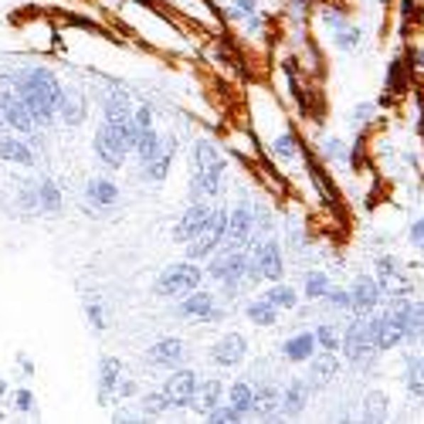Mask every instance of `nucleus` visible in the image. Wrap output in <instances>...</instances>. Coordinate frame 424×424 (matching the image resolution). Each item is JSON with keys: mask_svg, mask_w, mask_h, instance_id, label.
<instances>
[{"mask_svg": "<svg viewBox=\"0 0 424 424\" xmlns=\"http://www.w3.org/2000/svg\"><path fill=\"white\" fill-rule=\"evenodd\" d=\"M119 374H122V364L116 357H102L99 360V404L112 401V391L119 387Z\"/></svg>", "mask_w": 424, "mask_h": 424, "instance_id": "nucleus-26", "label": "nucleus"}, {"mask_svg": "<svg viewBox=\"0 0 424 424\" xmlns=\"http://www.w3.org/2000/svg\"><path fill=\"white\" fill-rule=\"evenodd\" d=\"M408 238H411V241H414V244H418V248H421V255H424V217H421V221H418V224H411Z\"/></svg>", "mask_w": 424, "mask_h": 424, "instance_id": "nucleus-49", "label": "nucleus"}, {"mask_svg": "<svg viewBox=\"0 0 424 424\" xmlns=\"http://www.w3.org/2000/svg\"><path fill=\"white\" fill-rule=\"evenodd\" d=\"M116 391H119L122 401H133V397L139 394V384H136V380H119V387H116Z\"/></svg>", "mask_w": 424, "mask_h": 424, "instance_id": "nucleus-46", "label": "nucleus"}, {"mask_svg": "<svg viewBox=\"0 0 424 424\" xmlns=\"http://www.w3.org/2000/svg\"><path fill=\"white\" fill-rule=\"evenodd\" d=\"M312 336H316V347L319 349H330V353H336V349H339V330H336V326H330V322L316 326V330H312Z\"/></svg>", "mask_w": 424, "mask_h": 424, "instance_id": "nucleus-37", "label": "nucleus"}, {"mask_svg": "<svg viewBox=\"0 0 424 424\" xmlns=\"http://www.w3.org/2000/svg\"><path fill=\"white\" fill-rule=\"evenodd\" d=\"M7 133H11V122H7V112L0 106V136H7Z\"/></svg>", "mask_w": 424, "mask_h": 424, "instance_id": "nucleus-52", "label": "nucleus"}, {"mask_svg": "<svg viewBox=\"0 0 424 424\" xmlns=\"http://www.w3.org/2000/svg\"><path fill=\"white\" fill-rule=\"evenodd\" d=\"M224 234H227V211L224 207H214L211 217H207V224L187 241V258H190V261L211 258L217 248H224Z\"/></svg>", "mask_w": 424, "mask_h": 424, "instance_id": "nucleus-6", "label": "nucleus"}, {"mask_svg": "<svg viewBox=\"0 0 424 424\" xmlns=\"http://www.w3.org/2000/svg\"><path fill=\"white\" fill-rule=\"evenodd\" d=\"M377 286H380V295H384V299H391V303L411 295V282L397 272V261L391 255H380L377 258Z\"/></svg>", "mask_w": 424, "mask_h": 424, "instance_id": "nucleus-15", "label": "nucleus"}, {"mask_svg": "<svg viewBox=\"0 0 424 424\" xmlns=\"http://www.w3.org/2000/svg\"><path fill=\"white\" fill-rule=\"evenodd\" d=\"M387 309H391L394 322L401 326L404 343H418V339H424V303H414L411 295H404V299H394Z\"/></svg>", "mask_w": 424, "mask_h": 424, "instance_id": "nucleus-12", "label": "nucleus"}, {"mask_svg": "<svg viewBox=\"0 0 424 424\" xmlns=\"http://www.w3.org/2000/svg\"><path fill=\"white\" fill-rule=\"evenodd\" d=\"M85 316H89V322H92V330H95V333H102V330L109 326L106 312H102V305H99V303H92L89 309H85Z\"/></svg>", "mask_w": 424, "mask_h": 424, "instance_id": "nucleus-44", "label": "nucleus"}, {"mask_svg": "<svg viewBox=\"0 0 424 424\" xmlns=\"http://www.w3.org/2000/svg\"><path fill=\"white\" fill-rule=\"evenodd\" d=\"M272 153H275V156H282V160H295V156H299L295 136H292V133H282V136L272 143Z\"/></svg>", "mask_w": 424, "mask_h": 424, "instance_id": "nucleus-39", "label": "nucleus"}, {"mask_svg": "<svg viewBox=\"0 0 424 424\" xmlns=\"http://www.w3.org/2000/svg\"><path fill=\"white\" fill-rule=\"evenodd\" d=\"M366 333H370V339H374L377 353L397 349L401 343H404V333H401V326L394 322L391 309H377V312H370V316H366Z\"/></svg>", "mask_w": 424, "mask_h": 424, "instance_id": "nucleus-13", "label": "nucleus"}, {"mask_svg": "<svg viewBox=\"0 0 424 424\" xmlns=\"http://www.w3.org/2000/svg\"><path fill=\"white\" fill-rule=\"evenodd\" d=\"M197 384H200V380H197V374H194V370H177V374H173V377L163 384V394H167L170 408H173V411L190 408Z\"/></svg>", "mask_w": 424, "mask_h": 424, "instance_id": "nucleus-17", "label": "nucleus"}, {"mask_svg": "<svg viewBox=\"0 0 424 424\" xmlns=\"http://www.w3.org/2000/svg\"><path fill=\"white\" fill-rule=\"evenodd\" d=\"M404 380H408V394L424 401V357H408L404 360Z\"/></svg>", "mask_w": 424, "mask_h": 424, "instance_id": "nucleus-30", "label": "nucleus"}, {"mask_svg": "<svg viewBox=\"0 0 424 424\" xmlns=\"http://www.w3.org/2000/svg\"><path fill=\"white\" fill-rule=\"evenodd\" d=\"M322 21H326L330 28H343V24H347V14H339V11H330V14H326V11H322Z\"/></svg>", "mask_w": 424, "mask_h": 424, "instance_id": "nucleus-50", "label": "nucleus"}, {"mask_svg": "<svg viewBox=\"0 0 424 424\" xmlns=\"http://www.w3.org/2000/svg\"><path fill=\"white\" fill-rule=\"evenodd\" d=\"M234 17H255V11H258V0H234Z\"/></svg>", "mask_w": 424, "mask_h": 424, "instance_id": "nucleus-45", "label": "nucleus"}, {"mask_svg": "<svg viewBox=\"0 0 424 424\" xmlns=\"http://www.w3.org/2000/svg\"><path fill=\"white\" fill-rule=\"evenodd\" d=\"M173 316H177V319H190V322H217V319H224V312H221V305L214 303L211 292L194 288V292H187L180 303H177Z\"/></svg>", "mask_w": 424, "mask_h": 424, "instance_id": "nucleus-10", "label": "nucleus"}, {"mask_svg": "<svg viewBox=\"0 0 424 424\" xmlns=\"http://www.w3.org/2000/svg\"><path fill=\"white\" fill-rule=\"evenodd\" d=\"M207 275L221 286H251L258 282V268H255V255L251 248H224V251H214Z\"/></svg>", "mask_w": 424, "mask_h": 424, "instance_id": "nucleus-4", "label": "nucleus"}, {"mask_svg": "<svg viewBox=\"0 0 424 424\" xmlns=\"http://www.w3.org/2000/svg\"><path fill=\"white\" fill-rule=\"evenodd\" d=\"M305 404H309V384L305 380H292L286 391H282V414L295 418V414L305 411Z\"/></svg>", "mask_w": 424, "mask_h": 424, "instance_id": "nucleus-29", "label": "nucleus"}, {"mask_svg": "<svg viewBox=\"0 0 424 424\" xmlns=\"http://www.w3.org/2000/svg\"><path fill=\"white\" fill-rule=\"evenodd\" d=\"M183 357H187V343L177 339V336H163V339H156L150 349H146V360L150 366H180Z\"/></svg>", "mask_w": 424, "mask_h": 424, "instance_id": "nucleus-19", "label": "nucleus"}, {"mask_svg": "<svg viewBox=\"0 0 424 424\" xmlns=\"http://www.w3.org/2000/svg\"><path fill=\"white\" fill-rule=\"evenodd\" d=\"M7 394V384H4V380H0V397Z\"/></svg>", "mask_w": 424, "mask_h": 424, "instance_id": "nucleus-53", "label": "nucleus"}, {"mask_svg": "<svg viewBox=\"0 0 424 424\" xmlns=\"http://www.w3.org/2000/svg\"><path fill=\"white\" fill-rule=\"evenodd\" d=\"M17 411L34 414V394H31V391H17Z\"/></svg>", "mask_w": 424, "mask_h": 424, "instance_id": "nucleus-47", "label": "nucleus"}, {"mask_svg": "<svg viewBox=\"0 0 424 424\" xmlns=\"http://www.w3.org/2000/svg\"><path fill=\"white\" fill-rule=\"evenodd\" d=\"M38 211H45V214L61 211V190H58V183L48 180V177L38 183Z\"/></svg>", "mask_w": 424, "mask_h": 424, "instance_id": "nucleus-34", "label": "nucleus"}, {"mask_svg": "<svg viewBox=\"0 0 424 424\" xmlns=\"http://www.w3.org/2000/svg\"><path fill=\"white\" fill-rule=\"evenodd\" d=\"M333 45L339 48V51H353V48H360V28H349V24L336 28Z\"/></svg>", "mask_w": 424, "mask_h": 424, "instance_id": "nucleus-38", "label": "nucleus"}, {"mask_svg": "<svg viewBox=\"0 0 424 424\" xmlns=\"http://www.w3.org/2000/svg\"><path fill=\"white\" fill-rule=\"evenodd\" d=\"M251 401H255V384L251 380H234L227 391V404L241 414H251Z\"/></svg>", "mask_w": 424, "mask_h": 424, "instance_id": "nucleus-32", "label": "nucleus"}, {"mask_svg": "<svg viewBox=\"0 0 424 424\" xmlns=\"http://www.w3.org/2000/svg\"><path fill=\"white\" fill-rule=\"evenodd\" d=\"M129 146L136 153V160H150L153 150L160 146V129H156V119H153L150 106H136L133 116H129Z\"/></svg>", "mask_w": 424, "mask_h": 424, "instance_id": "nucleus-8", "label": "nucleus"}, {"mask_svg": "<svg viewBox=\"0 0 424 424\" xmlns=\"http://www.w3.org/2000/svg\"><path fill=\"white\" fill-rule=\"evenodd\" d=\"M339 349H343L349 366H370L377 360V347H374V339L366 333V319L357 316L349 322L347 333L339 336Z\"/></svg>", "mask_w": 424, "mask_h": 424, "instance_id": "nucleus-9", "label": "nucleus"}, {"mask_svg": "<svg viewBox=\"0 0 424 424\" xmlns=\"http://www.w3.org/2000/svg\"><path fill=\"white\" fill-rule=\"evenodd\" d=\"M211 211H214V207L207 204V200H194V204H190V207L180 214L177 227H173V241H177V244H187V241H190V238L197 234L200 227L207 224Z\"/></svg>", "mask_w": 424, "mask_h": 424, "instance_id": "nucleus-18", "label": "nucleus"}, {"mask_svg": "<svg viewBox=\"0 0 424 424\" xmlns=\"http://www.w3.org/2000/svg\"><path fill=\"white\" fill-rule=\"evenodd\" d=\"M322 303L330 305V309H339V312H347V309H349V292H347V288H330V292L322 295Z\"/></svg>", "mask_w": 424, "mask_h": 424, "instance_id": "nucleus-41", "label": "nucleus"}, {"mask_svg": "<svg viewBox=\"0 0 424 424\" xmlns=\"http://www.w3.org/2000/svg\"><path fill=\"white\" fill-rule=\"evenodd\" d=\"M85 200H89L92 211H112L119 204V187L109 177H92L85 183Z\"/></svg>", "mask_w": 424, "mask_h": 424, "instance_id": "nucleus-21", "label": "nucleus"}, {"mask_svg": "<svg viewBox=\"0 0 424 424\" xmlns=\"http://www.w3.org/2000/svg\"><path fill=\"white\" fill-rule=\"evenodd\" d=\"M322 153H326L330 160H336V163H349V153H347V146H343L339 139H330V143L322 146Z\"/></svg>", "mask_w": 424, "mask_h": 424, "instance_id": "nucleus-43", "label": "nucleus"}, {"mask_svg": "<svg viewBox=\"0 0 424 424\" xmlns=\"http://www.w3.org/2000/svg\"><path fill=\"white\" fill-rule=\"evenodd\" d=\"M129 116L133 112H102V126L95 129L92 150L106 170H122V163L133 153V146H129Z\"/></svg>", "mask_w": 424, "mask_h": 424, "instance_id": "nucleus-3", "label": "nucleus"}, {"mask_svg": "<svg viewBox=\"0 0 424 424\" xmlns=\"http://www.w3.org/2000/svg\"><path fill=\"white\" fill-rule=\"evenodd\" d=\"M14 82H17L21 99L28 102L34 122H38V129L55 126L58 106H61V92H65L58 75H55L51 68H45V65H31V68H21V72H17Z\"/></svg>", "mask_w": 424, "mask_h": 424, "instance_id": "nucleus-1", "label": "nucleus"}, {"mask_svg": "<svg viewBox=\"0 0 424 424\" xmlns=\"http://www.w3.org/2000/svg\"><path fill=\"white\" fill-rule=\"evenodd\" d=\"M221 397H224V384H221V380H200L197 391H194L190 408L197 411V414H207L211 408H217V404H221Z\"/></svg>", "mask_w": 424, "mask_h": 424, "instance_id": "nucleus-28", "label": "nucleus"}, {"mask_svg": "<svg viewBox=\"0 0 424 424\" xmlns=\"http://www.w3.org/2000/svg\"><path fill=\"white\" fill-rule=\"evenodd\" d=\"M330 288H333V282H330V275L326 272H309L305 275V282H303L305 299H322Z\"/></svg>", "mask_w": 424, "mask_h": 424, "instance_id": "nucleus-36", "label": "nucleus"}, {"mask_svg": "<svg viewBox=\"0 0 424 424\" xmlns=\"http://www.w3.org/2000/svg\"><path fill=\"white\" fill-rule=\"evenodd\" d=\"M258 241V211L251 200H241L234 211H227L224 248H251Z\"/></svg>", "mask_w": 424, "mask_h": 424, "instance_id": "nucleus-7", "label": "nucleus"}, {"mask_svg": "<svg viewBox=\"0 0 424 424\" xmlns=\"http://www.w3.org/2000/svg\"><path fill=\"white\" fill-rule=\"evenodd\" d=\"M0 160L4 163H14V167H34L38 163V153L31 150L28 139L21 136H0Z\"/></svg>", "mask_w": 424, "mask_h": 424, "instance_id": "nucleus-23", "label": "nucleus"}, {"mask_svg": "<svg viewBox=\"0 0 424 424\" xmlns=\"http://www.w3.org/2000/svg\"><path fill=\"white\" fill-rule=\"evenodd\" d=\"M244 316L251 319L255 326H261V330H268V326H275L278 322V309H275L268 299H255V303L244 305Z\"/></svg>", "mask_w": 424, "mask_h": 424, "instance_id": "nucleus-33", "label": "nucleus"}, {"mask_svg": "<svg viewBox=\"0 0 424 424\" xmlns=\"http://www.w3.org/2000/svg\"><path fill=\"white\" fill-rule=\"evenodd\" d=\"M207 421H214V424H234V421H244V414H241V411H234L231 404H227V408H221V404H217V408L207 411Z\"/></svg>", "mask_w": 424, "mask_h": 424, "instance_id": "nucleus-40", "label": "nucleus"}, {"mask_svg": "<svg viewBox=\"0 0 424 424\" xmlns=\"http://www.w3.org/2000/svg\"><path fill=\"white\" fill-rule=\"evenodd\" d=\"M251 255H255V268L261 282H282L286 258H282V244L275 241V238H258L251 244Z\"/></svg>", "mask_w": 424, "mask_h": 424, "instance_id": "nucleus-11", "label": "nucleus"}, {"mask_svg": "<svg viewBox=\"0 0 424 424\" xmlns=\"http://www.w3.org/2000/svg\"><path fill=\"white\" fill-rule=\"evenodd\" d=\"M261 299H268V303L282 312V309H295V303H299V292L292 286H286V282H272V286L261 292Z\"/></svg>", "mask_w": 424, "mask_h": 424, "instance_id": "nucleus-31", "label": "nucleus"}, {"mask_svg": "<svg viewBox=\"0 0 424 424\" xmlns=\"http://www.w3.org/2000/svg\"><path fill=\"white\" fill-rule=\"evenodd\" d=\"M370 112H374V106L366 102V106H360L357 112H353V116H357V122H366V116H370Z\"/></svg>", "mask_w": 424, "mask_h": 424, "instance_id": "nucleus-51", "label": "nucleus"}, {"mask_svg": "<svg viewBox=\"0 0 424 424\" xmlns=\"http://www.w3.org/2000/svg\"><path fill=\"white\" fill-rule=\"evenodd\" d=\"M251 414H258V418H272V414H282V391H278L275 384H261V387H255Z\"/></svg>", "mask_w": 424, "mask_h": 424, "instance_id": "nucleus-27", "label": "nucleus"}, {"mask_svg": "<svg viewBox=\"0 0 424 424\" xmlns=\"http://www.w3.org/2000/svg\"><path fill=\"white\" fill-rule=\"evenodd\" d=\"M21 204H24L28 211H38V187H24V190H21Z\"/></svg>", "mask_w": 424, "mask_h": 424, "instance_id": "nucleus-48", "label": "nucleus"}, {"mask_svg": "<svg viewBox=\"0 0 424 424\" xmlns=\"http://www.w3.org/2000/svg\"><path fill=\"white\" fill-rule=\"evenodd\" d=\"M143 411H146V414H163V411H173V408H170L167 394L160 391V394H146V397H143Z\"/></svg>", "mask_w": 424, "mask_h": 424, "instance_id": "nucleus-42", "label": "nucleus"}, {"mask_svg": "<svg viewBox=\"0 0 424 424\" xmlns=\"http://www.w3.org/2000/svg\"><path fill=\"white\" fill-rule=\"evenodd\" d=\"M248 357V339L241 333H227L211 347V360L217 366H238Z\"/></svg>", "mask_w": 424, "mask_h": 424, "instance_id": "nucleus-20", "label": "nucleus"}, {"mask_svg": "<svg viewBox=\"0 0 424 424\" xmlns=\"http://www.w3.org/2000/svg\"><path fill=\"white\" fill-rule=\"evenodd\" d=\"M380 299H384V295H380L377 278L360 275V278L353 282V288H349V312H353V316H360V319H366L370 312H377Z\"/></svg>", "mask_w": 424, "mask_h": 424, "instance_id": "nucleus-16", "label": "nucleus"}, {"mask_svg": "<svg viewBox=\"0 0 424 424\" xmlns=\"http://www.w3.org/2000/svg\"><path fill=\"white\" fill-rule=\"evenodd\" d=\"M224 150L214 143V139H200L190 150V183H187V194L190 200H214L224 187Z\"/></svg>", "mask_w": 424, "mask_h": 424, "instance_id": "nucleus-2", "label": "nucleus"}, {"mask_svg": "<svg viewBox=\"0 0 424 424\" xmlns=\"http://www.w3.org/2000/svg\"><path fill=\"white\" fill-rule=\"evenodd\" d=\"M58 119L65 122V126H82V122L89 119V95L82 89H65L61 92Z\"/></svg>", "mask_w": 424, "mask_h": 424, "instance_id": "nucleus-22", "label": "nucleus"}, {"mask_svg": "<svg viewBox=\"0 0 424 424\" xmlns=\"http://www.w3.org/2000/svg\"><path fill=\"white\" fill-rule=\"evenodd\" d=\"M364 421H387V394L370 391L364 401Z\"/></svg>", "mask_w": 424, "mask_h": 424, "instance_id": "nucleus-35", "label": "nucleus"}, {"mask_svg": "<svg viewBox=\"0 0 424 424\" xmlns=\"http://www.w3.org/2000/svg\"><path fill=\"white\" fill-rule=\"evenodd\" d=\"M336 374H339V360H336V353H330V349H322V357L309 360V387L326 391V384H333Z\"/></svg>", "mask_w": 424, "mask_h": 424, "instance_id": "nucleus-24", "label": "nucleus"}, {"mask_svg": "<svg viewBox=\"0 0 424 424\" xmlns=\"http://www.w3.org/2000/svg\"><path fill=\"white\" fill-rule=\"evenodd\" d=\"M173 156H177V139H173V136H160V146L153 150V156L139 163V180H143V183H163L170 177Z\"/></svg>", "mask_w": 424, "mask_h": 424, "instance_id": "nucleus-14", "label": "nucleus"}, {"mask_svg": "<svg viewBox=\"0 0 424 424\" xmlns=\"http://www.w3.org/2000/svg\"><path fill=\"white\" fill-rule=\"evenodd\" d=\"M204 282V268H200L197 261H180V265H170L163 272L156 275V282H153V292L156 295H163V299H183L187 292H194L200 288Z\"/></svg>", "mask_w": 424, "mask_h": 424, "instance_id": "nucleus-5", "label": "nucleus"}, {"mask_svg": "<svg viewBox=\"0 0 424 424\" xmlns=\"http://www.w3.org/2000/svg\"><path fill=\"white\" fill-rule=\"evenodd\" d=\"M316 336L312 333H295L288 336L286 343H282V357H286L288 364H309L312 357H316Z\"/></svg>", "mask_w": 424, "mask_h": 424, "instance_id": "nucleus-25", "label": "nucleus"}]
</instances>
